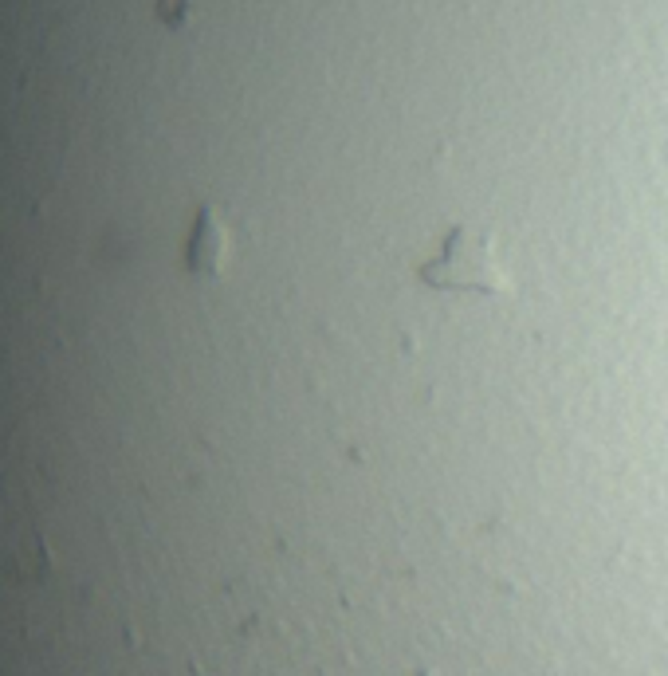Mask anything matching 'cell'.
Returning a JSON list of instances; mask_svg holds the SVG:
<instances>
[{
	"mask_svg": "<svg viewBox=\"0 0 668 676\" xmlns=\"http://www.w3.org/2000/svg\"><path fill=\"white\" fill-rule=\"evenodd\" d=\"M417 279L432 291H468V295H507L511 279L495 260L488 236L472 232L468 225L448 228L441 248L417 267Z\"/></svg>",
	"mask_w": 668,
	"mask_h": 676,
	"instance_id": "cell-1",
	"label": "cell"
},
{
	"mask_svg": "<svg viewBox=\"0 0 668 676\" xmlns=\"http://www.w3.org/2000/svg\"><path fill=\"white\" fill-rule=\"evenodd\" d=\"M225 260H228V228L216 220L213 209H201L189 236V267L197 276H216L225 267Z\"/></svg>",
	"mask_w": 668,
	"mask_h": 676,
	"instance_id": "cell-2",
	"label": "cell"
}]
</instances>
